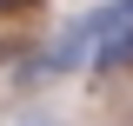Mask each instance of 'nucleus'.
Returning <instances> with one entry per match:
<instances>
[{
  "mask_svg": "<svg viewBox=\"0 0 133 126\" xmlns=\"http://www.w3.org/2000/svg\"><path fill=\"white\" fill-rule=\"evenodd\" d=\"M0 7H20V0H0Z\"/></svg>",
  "mask_w": 133,
  "mask_h": 126,
  "instance_id": "nucleus-3",
  "label": "nucleus"
},
{
  "mask_svg": "<svg viewBox=\"0 0 133 126\" xmlns=\"http://www.w3.org/2000/svg\"><path fill=\"white\" fill-rule=\"evenodd\" d=\"M93 66H133V0H113V27L100 40V60Z\"/></svg>",
  "mask_w": 133,
  "mask_h": 126,
  "instance_id": "nucleus-2",
  "label": "nucleus"
},
{
  "mask_svg": "<svg viewBox=\"0 0 133 126\" xmlns=\"http://www.w3.org/2000/svg\"><path fill=\"white\" fill-rule=\"evenodd\" d=\"M107 27H113V7H93L87 20H73V27L60 33V47L47 53V66H80V60H100V40H107Z\"/></svg>",
  "mask_w": 133,
  "mask_h": 126,
  "instance_id": "nucleus-1",
  "label": "nucleus"
}]
</instances>
